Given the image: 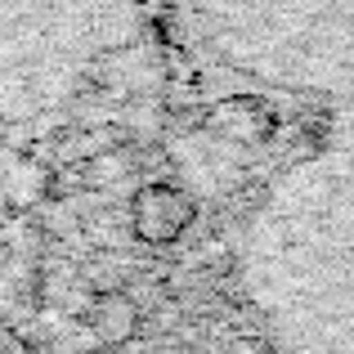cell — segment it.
I'll list each match as a JSON object with an SVG mask.
<instances>
[{
    "instance_id": "cell-4",
    "label": "cell",
    "mask_w": 354,
    "mask_h": 354,
    "mask_svg": "<svg viewBox=\"0 0 354 354\" xmlns=\"http://www.w3.org/2000/svg\"><path fill=\"white\" fill-rule=\"evenodd\" d=\"M36 278V234H32V202H27L18 171L0 157V323H9L32 301Z\"/></svg>"
},
{
    "instance_id": "cell-5",
    "label": "cell",
    "mask_w": 354,
    "mask_h": 354,
    "mask_svg": "<svg viewBox=\"0 0 354 354\" xmlns=\"http://www.w3.org/2000/svg\"><path fill=\"white\" fill-rule=\"evenodd\" d=\"M0 354H18V350H14V346H9V341H5V337H0Z\"/></svg>"
},
{
    "instance_id": "cell-1",
    "label": "cell",
    "mask_w": 354,
    "mask_h": 354,
    "mask_svg": "<svg viewBox=\"0 0 354 354\" xmlns=\"http://www.w3.org/2000/svg\"><path fill=\"white\" fill-rule=\"evenodd\" d=\"M238 287L274 354H354V126L265 184L238 229Z\"/></svg>"
},
{
    "instance_id": "cell-3",
    "label": "cell",
    "mask_w": 354,
    "mask_h": 354,
    "mask_svg": "<svg viewBox=\"0 0 354 354\" xmlns=\"http://www.w3.org/2000/svg\"><path fill=\"white\" fill-rule=\"evenodd\" d=\"M139 23V0H0V126L63 113Z\"/></svg>"
},
{
    "instance_id": "cell-2",
    "label": "cell",
    "mask_w": 354,
    "mask_h": 354,
    "mask_svg": "<svg viewBox=\"0 0 354 354\" xmlns=\"http://www.w3.org/2000/svg\"><path fill=\"white\" fill-rule=\"evenodd\" d=\"M189 18L229 77L354 108V0H189Z\"/></svg>"
}]
</instances>
